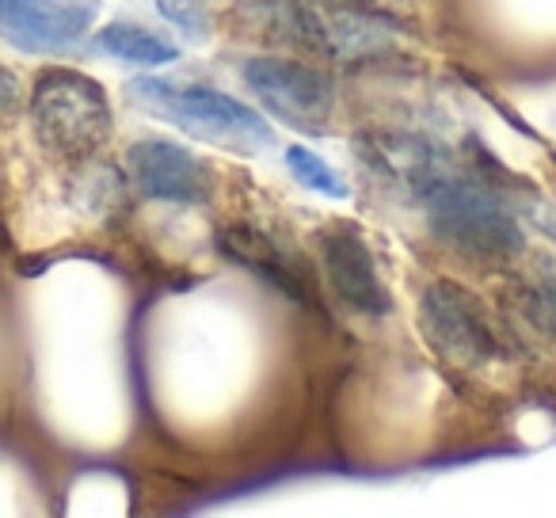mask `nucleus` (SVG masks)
Returning <instances> with one entry per match:
<instances>
[{
	"instance_id": "f257e3e1",
	"label": "nucleus",
	"mask_w": 556,
	"mask_h": 518,
	"mask_svg": "<svg viewBox=\"0 0 556 518\" xmlns=\"http://www.w3.org/2000/svg\"><path fill=\"white\" fill-rule=\"evenodd\" d=\"M370 138V134H366ZM370 156L381 172L404 184L427 217V229L477 267H510L526 252L518 210L480 164H465L431 134H378Z\"/></svg>"
},
{
	"instance_id": "f03ea898",
	"label": "nucleus",
	"mask_w": 556,
	"mask_h": 518,
	"mask_svg": "<svg viewBox=\"0 0 556 518\" xmlns=\"http://www.w3.org/2000/svg\"><path fill=\"white\" fill-rule=\"evenodd\" d=\"M126 100L146 115L184 130L187 138L206 141L225 153L255 156L275 146V130L260 111L202 80H168L146 73L126 80Z\"/></svg>"
},
{
	"instance_id": "7ed1b4c3",
	"label": "nucleus",
	"mask_w": 556,
	"mask_h": 518,
	"mask_svg": "<svg viewBox=\"0 0 556 518\" xmlns=\"http://www.w3.org/2000/svg\"><path fill=\"white\" fill-rule=\"evenodd\" d=\"M27 118L42 153L62 164H88L115 134V108L108 88L65 65H50L35 77Z\"/></svg>"
},
{
	"instance_id": "20e7f679",
	"label": "nucleus",
	"mask_w": 556,
	"mask_h": 518,
	"mask_svg": "<svg viewBox=\"0 0 556 518\" xmlns=\"http://www.w3.org/2000/svg\"><path fill=\"white\" fill-rule=\"evenodd\" d=\"M416 328L427 348L457 370H477L503 358V340L488 305L457 279H431L419 290Z\"/></svg>"
},
{
	"instance_id": "39448f33",
	"label": "nucleus",
	"mask_w": 556,
	"mask_h": 518,
	"mask_svg": "<svg viewBox=\"0 0 556 518\" xmlns=\"http://www.w3.org/2000/svg\"><path fill=\"white\" fill-rule=\"evenodd\" d=\"M240 80L255 96V103H263V111L290 130L309 138L332 130L336 80L317 65L294 54H252L240 65Z\"/></svg>"
},
{
	"instance_id": "423d86ee",
	"label": "nucleus",
	"mask_w": 556,
	"mask_h": 518,
	"mask_svg": "<svg viewBox=\"0 0 556 518\" xmlns=\"http://www.w3.org/2000/svg\"><path fill=\"white\" fill-rule=\"evenodd\" d=\"M328 290L340 298L343 309L363 320H386L393 313V294L378 271L374 248L358 222H328L313 232Z\"/></svg>"
},
{
	"instance_id": "0eeeda50",
	"label": "nucleus",
	"mask_w": 556,
	"mask_h": 518,
	"mask_svg": "<svg viewBox=\"0 0 556 518\" xmlns=\"http://www.w3.org/2000/svg\"><path fill=\"white\" fill-rule=\"evenodd\" d=\"M126 176L149 202L206 206L214 199V176L187 146L164 138H141L126 149Z\"/></svg>"
},
{
	"instance_id": "6e6552de",
	"label": "nucleus",
	"mask_w": 556,
	"mask_h": 518,
	"mask_svg": "<svg viewBox=\"0 0 556 518\" xmlns=\"http://www.w3.org/2000/svg\"><path fill=\"white\" fill-rule=\"evenodd\" d=\"M214 248L225 264L248 271L267 290L290 298L302 309H317L313 271L305 275V264L298 260V252H290L287 244H278L270 232L255 229V225H225V229L214 232Z\"/></svg>"
},
{
	"instance_id": "1a4fd4ad",
	"label": "nucleus",
	"mask_w": 556,
	"mask_h": 518,
	"mask_svg": "<svg viewBox=\"0 0 556 518\" xmlns=\"http://www.w3.org/2000/svg\"><path fill=\"white\" fill-rule=\"evenodd\" d=\"M100 0H0V35L20 50H65L85 39Z\"/></svg>"
},
{
	"instance_id": "9d476101",
	"label": "nucleus",
	"mask_w": 556,
	"mask_h": 518,
	"mask_svg": "<svg viewBox=\"0 0 556 518\" xmlns=\"http://www.w3.org/2000/svg\"><path fill=\"white\" fill-rule=\"evenodd\" d=\"M96 50L123 65H138V70H161V65H172L179 58V47L168 39V35H156L141 24H130V20H111L100 31L92 35Z\"/></svg>"
},
{
	"instance_id": "9b49d317",
	"label": "nucleus",
	"mask_w": 556,
	"mask_h": 518,
	"mask_svg": "<svg viewBox=\"0 0 556 518\" xmlns=\"http://www.w3.org/2000/svg\"><path fill=\"white\" fill-rule=\"evenodd\" d=\"M515 305H518V320L556 348V260L553 255L538 260L530 279L518 282Z\"/></svg>"
},
{
	"instance_id": "f8f14e48",
	"label": "nucleus",
	"mask_w": 556,
	"mask_h": 518,
	"mask_svg": "<svg viewBox=\"0 0 556 518\" xmlns=\"http://www.w3.org/2000/svg\"><path fill=\"white\" fill-rule=\"evenodd\" d=\"M282 161H287V172L313 194H325V199H351V187L332 164L320 153H313L309 146H287L282 149Z\"/></svg>"
},
{
	"instance_id": "ddd939ff",
	"label": "nucleus",
	"mask_w": 556,
	"mask_h": 518,
	"mask_svg": "<svg viewBox=\"0 0 556 518\" xmlns=\"http://www.w3.org/2000/svg\"><path fill=\"white\" fill-rule=\"evenodd\" d=\"M156 12L176 27L184 39L206 42L210 39V9L206 0H153Z\"/></svg>"
},
{
	"instance_id": "4468645a",
	"label": "nucleus",
	"mask_w": 556,
	"mask_h": 518,
	"mask_svg": "<svg viewBox=\"0 0 556 518\" xmlns=\"http://www.w3.org/2000/svg\"><path fill=\"white\" fill-rule=\"evenodd\" d=\"M20 108H24V85L9 65L0 62V123L16 115Z\"/></svg>"
},
{
	"instance_id": "2eb2a0df",
	"label": "nucleus",
	"mask_w": 556,
	"mask_h": 518,
	"mask_svg": "<svg viewBox=\"0 0 556 518\" xmlns=\"http://www.w3.org/2000/svg\"><path fill=\"white\" fill-rule=\"evenodd\" d=\"M526 214H530V222L538 225V229L545 232V237L556 240V206H548V202H533V206L526 210Z\"/></svg>"
}]
</instances>
